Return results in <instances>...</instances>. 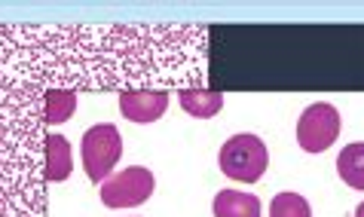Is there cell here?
Here are the masks:
<instances>
[{
	"label": "cell",
	"instance_id": "4",
	"mask_svg": "<svg viewBox=\"0 0 364 217\" xmlns=\"http://www.w3.org/2000/svg\"><path fill=\"white\" fill-rule=\"evenodd\" d=\"M343 129V117L340 110L328 105V101H318V105H309L300 113L297 120V144L306 153H325L331 144H337Z\"/></svg>",
	"mask_w": 364,
	"mask_h": 217
},
{
	"label": "cell",
	"instance_id": "2",
	"mask_svg": "<svg viewBox=\"0 0 364 217\" xmlns=\"http://www.w3.org/2000/svg\"><path fill=\"white\" fill-rule=\"evenodd\" d=\"M267 169H269V153L267 144L257 135H232L220 147V171L230 181L255 184L264 178Z\"/></svg>",
	"mask_w": 364,
	"mask_h": 217
},
{
	"label": "cell",
	"instance_id": "6",
	"mask_svg": "<svg viewBox=\"0 0 364 217\" xmlns=\"http://www.w3.org/2000/svg\"><path fill=\"white\" fill-rule=\"evenodd\" d=\"M168 110L166 89H126L119 92V113L132 122H156Z\"/></svg>",
	"mask_w": 364,
	"mask_h": 217
},
{
	"label": "cell",
	"instance_id": "5",
	"mask_svg": "<svg viewBox=\"0 0 364 217\" xmlns=\"http://www.w3.org/2000/svg\"><path fill=\"white\" fill-rule=\"evenodd\" d=\"M154 190H156L154 171L144 169V165H132V169H123L119 174H110L101 184V202L107 208H135V205L147 202Z\"/></svg>",
	"mask_w": 364,
	"mask_h": 217
},
{
	"label": "cell",
	"instance_id": "13",
	"mask_svg": "<svg viewBox=\"0 0 364 217\" xmlns=\"http://www.w3.org/2000/svg\"><path fill=\"white\" fill-rule=\"evenodd\" d=\"M355 217H364V202H361L358 208H355Z\"/></svg>",
	"mask_w": 364,
	"mask_h": 217
},
{
	"label": "cell",
	"instance_id": "3",
	"mask_svg": "<svg viewBox=\"0 0 364 217\" xmlns=\"http://www.w3.org/2000/svg\"><path fill=\"white\" fill-rule=\"evenodd\" d=\"M119 157H123V135L117 126L101 122L86 129L83 135V169L92 184H105L114 174Z\"/></svg>",
	"mask_w": 364,
	"mask_h": 217
},
{
	"label": "cell",
	"instance_id": "10",
	"mask_svg": "<svg viewBox=\"0 0 364 217\" xmlns=\"http://www.w3.org/2000/svg\"><path fill=\"white\" fill-rule=\"evenodd\" d=\"M215 217H260V199L239 190H220L211 205Z\"/></svg>",
	"mask_w": 364,
	"mask_h": 217
},
{
	"label": "cell",
	"instance_id": "1",
	"mask_svg": "<svg viewBox=\"0 0 364 217\" xmlns=\"http://www.w3.org/2000/svg\"><path fill=\"white\" fill-rule=\"evenodd\" d=\"M58 86L43 31L0 25V217H43V92Z\"/></svg>",
	"mask_w": 364,
	"mask_h": 217
},
{
	"label": "cell",
	"instance_id": "12",
	"mask_svg": "<svg viewBox=\"0 0 364 217\" xmlns=\"http://www.w3.org/2000/svg\"><path fill=\"white\" fill-rule=\"evenodd\" d=\"M269 217H312V208L300 193L288 190V193H279L269 202Z\"/></svg>",
	"mask_w": 364,
	"mask_h": 217
},
{
	"label": "cell",
	"instance_id": "11",
	"mask_svg": "<svg viewBox=\"0 0 364 217\" xmlns=\"http://www.w3.org/2000/svg\"><path fill=\"white\" fill-rule=\"evenodd\" d=\"M337 174L346 187L364 193V141L346 144L337 157Z\"/></svg>",
	"mask_w": 364,
	"mask_h": 217
},
{
	"label": "cell",
	"instance_id": "7",
	"mask_svg": "<svg viewBox=\"0 0 364 217\" xmlns=\"http://www.w3.org/2000/svg\"><path fill=\"white\" fill-rule=\"evenodd\" d=\"M74 171V153H70V141L65 135L49 132L43 135V178L46 184H62Z\"/></svg>",
	"mask_w": 364,
	"mask_h": 217
},
{
	"label": "cell",
	"instance_id": "9",
	"mask_svg": "<svg viewBox=\"0 0 364 217\" xmlns=\"http://www.w3.org/2000/svg\"><path fill=\"white\" fill-rule=\"evenodd\" d=\"M77 110V89L49 86L43 92V126H62Z\"/></svg>",
	"mask_w": 364,
	"mask_h": 217
},
{
	"label": "cell",
	"instance_id": "8",
	"mask_svg": "<svg viewBox=\"0 0 364 217\" xmlns=\"http://www.w3.org/2000/svg\"><path fill=\"white\" fill-rule=\"evenodd\" d=\"M178 101H181V107H184V113H190V117H196V120H208L224 107V95H220V92H211V89H202V86L181 89Z\"/></svg>",
	"mask_w": 364,
	"mask_h": 217
}]
</instances>
